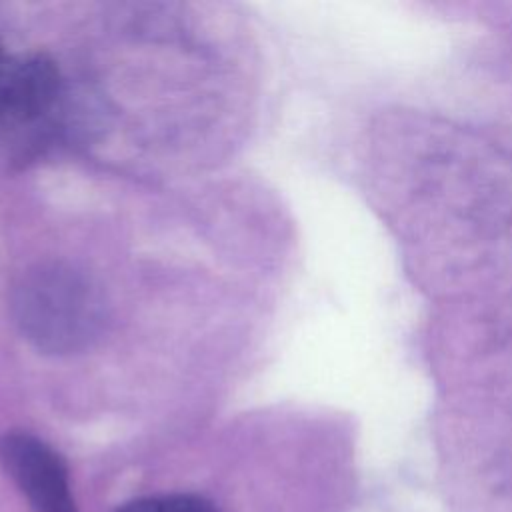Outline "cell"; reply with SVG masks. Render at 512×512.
I'll use <instances>...</instances> for the list:
<instances>
[{"mask_svg": "<svg viewBox=\"0 0 512 512\" xmlns=\"http://www.w3.org/2000/svg\"><path fill=\"white\" fill-rule=\"evenodd\" d=\"M12 312L24 338L48 354L80 352L104 326L98 288L84 272L62 262L26 270L14 286Z\"/></svg>", "mask_w": 512, "mask_h": 512, "instance_id": "1", "label": "cell"}, {"mask_svg": "<svg viewBox=\"0 0 512 512\" xmlns=\"http://www.w3.org/2000/svg\"><path fill=\"white\" fill-rule=\"evenodd\" d=\"M0 466L32 512H78L68 466L42 438L24 430L4 432Z\"/></svg>", "mask_w": 512, "mask_h": 512, "instance_id": "3", "label": "cell"}, {"mask_svg": "<svg viewBox=\"0 0 512 512\" xmlns=\"http://www.w3.org/2000/svg\"><path fill=\"white\" fill-rule=\"evenodd\" d=\"M60 96L62 78L52 58L0 46V144L44 122Z\"/></svg>", "mask_w": 512, "mask_h": 512, "instance_id": "2", "label": "cell"}, {"mask_svg": "<svg viewBox=\"0 0 512 512\" xmlns=\"http://www.w3.org/2000/svg\"><path fill=\"white\" fill-rule=\"evenodd\" d=\"M116 512H220L214 502L198 494H160L124 502Z\"/></svg>", "mask_w": 512, "mask_h": 512, "instance_id": "4", "label": "cell"}]
</instances>
